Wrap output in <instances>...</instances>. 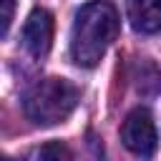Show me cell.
Wrapping results in <instances>:
<instances>
[{"instance_id": "6da1fadb", "label": "cell", "mask_w": 161, "mask_h": 161, "mask_svg": "<svg viewBox=\"0 0 161 161\" xmlns=\"http://www.w3.org/2000/svg\"><path fill=\"white\" fill-rule=\"evenodd\" d=\"M118 35V10L108 0L86 3L70 28V58L80 68H96Z\"/></svg>"}, {"instance_id": "7a4b0ae2", "label": "cell", "mask_w": 161, "mask_h": 161, "mask_svg": "<svg viewBox=\"0 0 161 161\" xmlns=\"http://www.w3.org/2000/svg\"><path fill=\"white\" fill-rule=\"evenodd\" d=\"M80 93L65 78H43L23 98V111L35 126L63 123L78 106Z\"/></svg>"}, {"instance_id": "3957f363", "label": "cell", "mask_w": 161, "mask_h": 161, "mask_svg": "<svg viewBox=\"0 0 161 161\" xmlns=\"http://www.w3.org/2000/svg\"><path fill=\"white\" fill-rule=\"evenodd\" d=\"M121 141L123 146L141 156V158H151L156 146H158V136H156V126H153V116L148 113V108H133L123 126H121Z\"/></svg>"}, {"instance_id": "277c9868", "label": "cell", "mask_w": 161, "mask_h": 161, "mask_svg": "<svg viewBox=\"0 0 161 161\" xmlns=\"http://www.w3.org/2000/svg\"><path fill=\"white\" fill-rule=\"evenodd\" d=\"M23 45L30 55L45 58L53 45V15L45 8H35L23 25Z\"/></svg>"}, {"instance_id": "5b68a950", "label": "cell", "mask_w": 161, "mask_h": 161, "mask_svg": "<svg viewBox=\"0 0 161 161\" xmlns=\"http://www.w3.org/2000/svg\"><path fill=\"white\" fill-rule=\"evenodd\" d=\"M126 13L136 33H161V0H126Z\"/></svg>"}, {"instance_id": "8992f818", "label": "cell", "mask_w": 161, "mask_h": 161, "mask_svg": "<svg viewBox=\"0 0 161 161\" xmlns=\"http://www.w3.org/2000/svg\"><path fill=\"white\" fill-rule=\"evenodd\" d=\"M23 161H73V156H70L68 146H63L60 141H50V143L33 148Z\"/></svg>"}, {"instance_id": "52a82bcc", "label": "cell", "mask_w": 161, "mask_h": 161, "mask_svg": "<svg viewBox=\"0 0 161 161\" xmlns=\"http://www.w3.org/2000/svg\"><path fill=\"white\" fill-rule=\"evenodd\" d=\"M0 8H3V13H0V33H3V38H5L8 30H10V23H13L15 0H0Z\"/></svg>"}]
</instances>
